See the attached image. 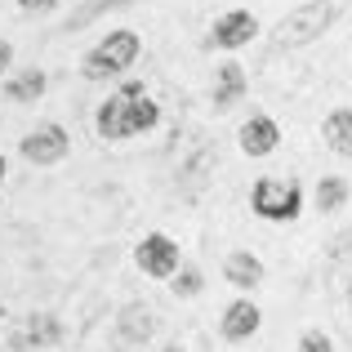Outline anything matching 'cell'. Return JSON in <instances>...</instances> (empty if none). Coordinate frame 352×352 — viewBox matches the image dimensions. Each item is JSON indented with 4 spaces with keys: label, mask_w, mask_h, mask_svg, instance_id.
<instances>
[{
    "label": "cell",
    "mask_w": 352,
    "mask_h": 352,
    "mask_svg": "<svg viewBox=\"0 0 352 352\" xmlns=\"http://www.w3.org/2000/svg\"><path fill=\"white\" fill-rule=\"evenodd\" d=\"M335 18H339L335 0H308V5L290 9V14L272 27V45H276V50H299V45H312L330 23H335Z\"/></svg>",
    "instance_id": "obj_1"
},
{
    "label": "cell",
    "mask_w": 352,
    "mask_h": 352,
    "mask_svg": "<svg viewBox=\"0 0 352 352\" xmlns=\"http://www.w3.org/2000/svg\"><path fill=\"white\" fill-rule=\"evenodd\" d=\"M138 50H143V41H138V32H107L103 41L94 45V50L80 58V76L85 80H107V76H120L125 67H134Z\"/></svg>",
    "instance_id": "obj_2"
},
{
    "label": "cell",
    "mask_w": 352,
    "mask_h": 352,
    "mask_svg": "<svg viewBox=\"0 0 352 352\" xmlns=\"http://www.w3.org/2000/svg\"><path fill=\"white\" fill-rule=\"evenodd\" d=\"M250 210L267 223H294L303 214V188L294 179H254L250 188Z\"/></svg>",
    "instance_id": "obj_3"
},
{
    "label": "cell",
    "mask_w": 352,
    "mask_h": 352,
    "mask_svg": "<svg viewBox=\"0 0 352 352\" xmlns=\"http://www.w3.org/2000/svg\"><path fill=\"white\" fill-rule=\"evenodd\" d=\"M134 263L143 267L147 276L165 281V276L179 272V245H174L165 232H147L143 241H138V250H134Z\"/></svg>",
    "instance_id": "obj_4"
},
{
    "label": "cell",
    "mask_w": 352,
    "mask_h": 352,
    "mask_svg": "<svg viewBox=\"0 0 352 352\" xmlns=\"http://www.w3.org/2000/svg\"><path fill=\"white\" fill-rule=\"evenodd\" d=\"M67 147H72L67 129H63V125H54V120L36 125L32 134L23 138V156H27L32 165H58L63 156H67Z\"/></svg>",
    "instance_id": "obj_5"
},
{
    "label": "cell",
    "mask_w": 352,
    "mask_h": 352,
    "mask_svg": "<svg viewBox=\"0 0 352 352\" xmlns=\"http://www.w3.org/2000/svg\"><path fill=\"white\" fill-rule=\"evenodd\" d=\"M258 32V18L250 9H232V14H219L214 27H210V50H241L250 45Z\"/></svg>",
    "instance_id": "obj_6"
},
{
    "label": "cell",
    "mask_w": 352,
    "mask_h": 352,
    "mask_svg": "<svg viewBox=\"0 0 352 352\" xmlns=\"http://www.w3.org/2000/svg\"><path fill=\"white\" fill-rule=\"evenodd\" d=\"M236 143H241V152H245V156H272L276 143H281V129H276L272 116L258 112V116H250L245 125H241Z\"/></svg>",
    "instance_id": "obj_7"
},
{
    "label": "cell",
    "mask_w": 352,
    "mask_h": 352,
    "mask_svg": "<svg viewBox=\"0 0 352 352\" xmlns=\"http://www.w3.org/2000/svg\"><path fill=\"white\" fill-rule=\"evenodd\" d=\"M125 120H129V138L134 134H147V129H156V120H161V107L152 103V98H147V89L138 85V80H125Z\"/></svg>",
    "instance_id": "obj_8"
},
{
    "label": "cell",
    "mask_w": 352,
    "mask_h": 352,
    "mask_svg": "<svg viewBox=\"0 0 352 352\" xmlns=\"http://www.w3.org/2000/svg\"><path fill=\"white\" fill-rule=\"evenodd\" d=\"M258 321H263V312H258L250 299H236V303H228V312H223V321H219V330H223L228 344H241V339H250V335L258 330Z\"/></svg>",
    "instance_id": "obj_9"
},
{
    "label": "cell",
    "mask_w": 352,
    "mask_h": 352,
    "mask_svg": "<svg viewBox=\"0 0 352 352\" xmlns=\"http://www.w3.org/2000/svg\"><path fill=\"white\" fill-rule=\"evenodd\" d=\"M245 89H250V80L241 72V63H223L214 72V112H232L241 98H245Z\"/></svg>",
    "instance_id": "obj_10"
},
{
    "label": "cell",
    "mask_w": 352,
    "mask_h": 352,
    "mask_svg": "<svg viewBox=\"0 0 352 352\" xmlns=\"http://www.w3.org/2000/svg\"><path fill=\"white\" fill-rule=\"evenodd\" d=\"M125 89H116L112 98H107L103 107H98L94 125H98V138H107V143H120V138H129V120H125Z\"/></svg>",
    "instance_id": "obj_11"
},
{
    "label": "cell",
    "mask_w": 352,
    "mask_h": 352,
    "mask_svg": "<svg viewBox=\"0 0 352 352\" xmlns=\"http://www.w3.org/2000/svg\"><path fill=\"white\" fill-rule=\"evenodd\" d=\"M223 276L236 290H258V285H263V263H258L250 250H232L228 263H223Z\"/></svg>",
    "instance_id": "obj_12"
},
{
    "label": "cell",
    "mask_w": 352,
    "mask_h": 352,
    "mask_svg": "<svg viewBox=\"0 0 352 352\" xmlns=\"http://www.w3.org/2000/svg\"><path fill=\"white\" fill-rule=\"evenodd\" d=\"M321 138L335 156H352V107H335L321 125Z\"/></svg>",
    "instance_id": "obj_13"
},
{
    "label": "cell",
    "mask_w": 352,
    "mask_h": 352,
    "mask_svg": "<svg viewBox=\"0 0 352 352\" xmlns=\"http://www.w3.org/2000/svg\"><path fill=\"white\" fill-rule=\"evenodd\" d=\"M152 330H156L152 308H143V303H129V308L120 312V339H125V344H147V339H152Z\"/></svg>",
    "instance_id": "obj_14"
},
{
    "label": "cell",
    "mask_w": 352,
    "mask_h": 352,
    "mask_svg": "<svg viewBox=\"0 0 352 352\" xmlns=\"http://www.w3.org/2000/svg\"><path fill=\"white\" fill-rule=\"evenodd\" d=\"M63 339V326L50 317V312H36L32 321H27V335L18 339V344H32V348H50V344H58Z\"/></svg>",
    "instance_id": "obj_15"
},
{
    "label": "cell",
    "mask_w": 352,
    "mask_h": 352,
    "mask_svg": "<svg viewBox=\"0 0 352 352\" xmlns=\"http://www.w3.org/2000/svg\"><path fill=\"white\" fill-rule=\"evenodd\" d=\"M45 72H23V76H14L5 85V94H9V103H36V98L45 94Z\"/></svg>",
    "instance_id": "obj_16"
},
{
    "label": "cell",
    "mask_w": 352,
    "mask_h": 352,
    "mask_svg": "<svg viewBox=\"0 0 352 352\" xmlns=\"http://www.w3.org/2000/svg\"><path fill=\"white\" fill-rule=\"evenodd\" d=\"M344 201H348V183L344 179H321L317 183V210L321 214H335V210H344Z\"/></svg>",
    "instance_id": "obj_17"
},
{
    "label": "cell",
    "mask_w": 352,
    "mask_h": 352,
    "mask_svg": "<svg viewBox=\"0 0 352 352\" xmlns=\"http://www.w3.org/2000/svg\"><path fill=\"white\" fill-rule=\"evenodd\" d=\"M201 285H206V281H201L197 267H183V263H179V272H174V281H170V290L179 294V299H192V294H201Z\"/></svg>",
    "instance_id": "obj_18"
},
{
    "label": "cell",
    "mask_w": 352,
    "mask_h": 352,
    "mask_svg": "<svg viewBox=\"0 0 352 352\" xmlns=\"http://www.w3.org/2000/svg\"><path fill=\"white\" fill-rule=\"evenodd\" d=\"M294 352H335V344H330L321 330H308V335L299 339V348H294Z\"/></svg>",
    "instance_id": "obj_19"
},
{
    "label": "cell",
    "mask_w": 352,
    "mask_h": 352,
    "mask_svg": "<svg viewBox=\"0 0 352 352\" xmlns=\"http://www.w3.org/2000/svg\"><path fill=\"white\" fill-rule=\"evenodd\" d=\"M54 5H58V0H18V9H23V14H50Z\"/></svg>",
    "instance_id": "obj_20"
},
{
    "label": "cell",
    "mask_w": 352,
    "mask_h": 352,
    "mask_svg": "<svg viewBox=\"0 0 352 352\" xmlns=\"http://www.w3.org/2000/svg\"><path fill=\"white\" fill-rule=\"evenodd\" d=\"M9 63H14V45H9V41H0V76H5V67H9Z\"/></svg>",
    "instance_id": "obj_21"
},
{
    "label": "cell",
    "mask_w": 352,
    "mask_h": 352,
    "mask_svg": "<svg viewBox=\"0 0 352 352\" xmlns=\"http://www.w3.org/2000/svg\"><path fill=\"white\" fill-rule=\"evenodd\" d=\"M0 183H5V156H0Z\"/></svg>",
    "instance_id": "obj_22"
}]
</instances>
